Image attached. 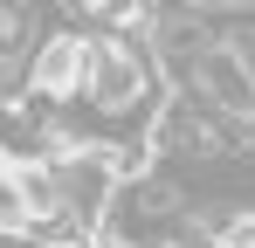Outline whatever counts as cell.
Returning <instances> with one entry per match:
<instances>
[{"label": "cell", "mask_w": 255, "mask_h": 248, "mask_svg": "<svg viewBox=\"0 0 255 248\" xmlns=\"http://www.w3.org/2000/svg\"><path fill=\"white\" fill-rule=\"evenodd\" d=\"M179 76H186V97H200L207 111L249 124L255 118V69L242 55V41H200L193 55H172Z\"/></svg>", "instance_id": "obj_1"}, {"label": "cell", "mask_w": 255, "mask_h": 248, "mask_svg": "<svg viewBox=\"0 0 255 248\" xmlns=\"http://www.w3.org/2000/svg\"><path fill=\"white\" fill-rule=\"evenodd\" d=\"M90 48L97 35H76V28H48L35 35L28 48V69H21V90H28V111H62V104H76L90 83Z\"/></svg>", "instance_id": "obj_2"}]
</instances>
